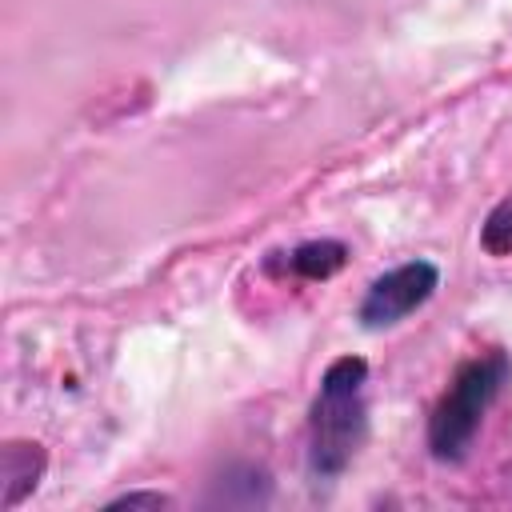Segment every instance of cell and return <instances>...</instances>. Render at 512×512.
<instances>
[{
	"mask_svg": "<svg viewBox=\"0 0 512 512\" xmlns=\"http://www.w3.org/2000/svg\"><path fill=\"white\" fill-rule=\"evenodd\" d=\"M364 380L368 364L360 356H340L320 376V392L308 416V468L316 480H336L368 436Z\"/></svg>",
	"mask_w": 512,
	"mask_h": 512,
	"instance_id": "cell-1",
	"label": "cell"
},
{
	"mask_svg": "<svg viewBox=\"0 0 512 512\" xmlns=\"http://www.w3.org/2000/svg\"><path fill=\"white\" fill-rule=\"evenodd\" d=\"M512 368L504 352H484L472 356L456 368L452 384L444 388V396L436 400L432 416H428V448L436 460H464L472 448V436L484 420V412L492 408V400L500 396V388L508 384Z\"/></svg>",
	"mask_w": 512,
	"mask_h": 512,
	"instance_id": "cell-2",
	"label": "cell"
},
{
	"mask_svg": "<svg viewBox=\"0 0 512 512\" xmlns=\"http://www.w3.org/2000/svg\"><path fill=\"white\" fill-rule=\"evenodd\" d=\"M440 288V268L432 260H408L392 272H384L380 280H372V288L360 300V324L364 328H388L400 324L408 312H416L432 292Z\"/></svg>",
	"mask_w": 512,
	"mask_h": 512,
	"instance_id": "cell-3",
	"label": "cell"
},
{
	"mask_svg": "<svg viewBox=\"0 0 512 512\" xmlns=\"http://www.w3.org/2000/svg\"><path fill=\"white\" fill-rule=\"evenodd\" d=\"M44 472V452L40 444H28V440H12L4 448V460H0V476H4V508H16L40 480Z\"/></svg>",
	"mask_w": 512,
	"mask_h": 512,
	"instance_id": "cell-4",
	"label": "cell"
},
{
	"mask_svg": "<svg viewBox=\"0 0 512 512\" xmlns=\"http://www.w3.org/2000/svg\"><path fill=\"white\" fill-rule=\"evenodd\" d=\"M348 260V248L340 240H308V244H296L284 260V272L292 276H304V280H328L332 272H340Z\"/></svg>",
	"mask_w": 512,
	"mask_h": 512,
	"instance_id": "cell-5",
	"label": "cell"
},
{
	"mask_svg": "<svg viewBox=\"0 0 512 512\" xmlns=\"http://www.w3.org/2000/svg\"><path fill=\"white\" fill-rule=\"evenodd\" d=\"M480 248L488 256H512V196H504L488 212V220L480 228Z\"/></svg>",
	"mask_w": 512,
	"mask_h": 512,
	"instance_id": "cell-6",
	"label": "cell"
},
{
	"mask_svg": "<svg viewBox=\"0 0 512 512\" xmlns=\"http://www.w3.org/2000/svg\"><path fill=\"white\" fill-rule=\"evenodd\" d=\"M140 504H148V508H164L168 496H160V492H128V496L112 500V508H140Z\"/></svg>",
	"mask_w": 512,
	"mask_h": 512,
	"instance_id": "cell-7",
	"label": "cell"
}]
</instances>
